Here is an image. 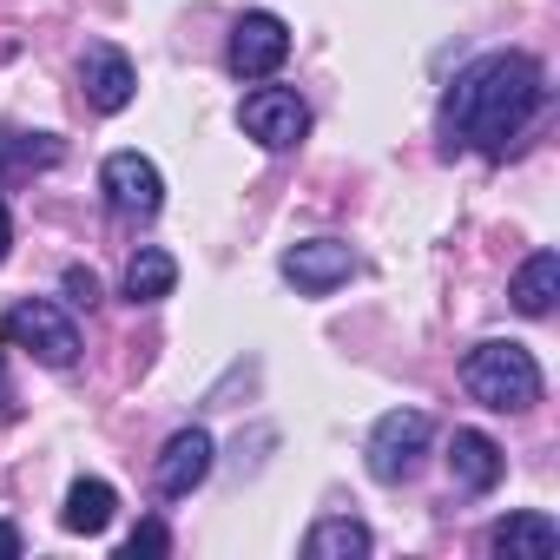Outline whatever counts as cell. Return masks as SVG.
I'll use <instances>...</instances> for the list:
<instances>
[{
    "instance_id": "obj_6",
    "label": "cell",
    "mask_w": 560,
    "mask_h": 560,
    "mask_svg": "<svg viewBox=\"0 0 560 560\" xmlns=\"http://www.w3.org/2000/svg\"><path fill=\"white\" fill-rule=\"evenodd\" d=\"M277 270H284V284H298V298H330L337 284L357 277V250L343 237H304L277 257Z\"/></svg>"
},
{
    "instance_id": "obj_13",
    "label": "cell",
    "mask_w": 560,
    "mask_h": 560,
    "mask_svg": "<svg viewBox=\"0 0 560 560\" xmlns=\"http://www.w3.org/2000/svg\"><path fill=\"white\" fill-rule=\"evenodd\" d=\"M113 514H119V494H113V481H100V475H80V481L67 488L60 527H67V534H106V527H113Z\"/></svg>"
},
{
    "instance_id": "obj_12",
    "label": "cell",
    "mask_w": 560,
    "mask_h": 560,
    "mask_svg": "<svg viewBox=\"0 0 560 560\" xmlns=\"http://www.w3.org/2000/svg\"><path fill=\"white\" fill-rule=\"evenodd\" d=\"M448 475H455V488L488 494V488H501L508 455H501L494 435H481V429H455V442H448Z\"/></svg>"
},
{
    "instance_id": "obj_10",
    "label": "cell",
    "mask_w": 560,
    "mask_h": 560,
    "mask_svg": "<svg viewBox=\"0 0 560 560\" xmlns=\"http://www.w3.org/2000/svg\"><path fill=\"white\" fill-rule=\"evenodd\" d=\"M80 86H86V106H93V113H126L132 93H139V73H132V60H126L119 47H86Z\"/></svg>"
},
{
    "instance_id": "obj_21",
    "label": "cell",
    "mask_w": 560,
    "mask_h": 560,
    "mask_svg": "<svg viewBox=\"0 0 560 560\" xmlns=\"http://www.w3.org/2000/svg\"><path fill=\"white\" fill-rule=\"evenodd\" d=\"M8 250H14V218H8V198H0V264H8Z\"/></svg>"
},
{
    "instance_id": "obj_19",
    "label": "cell",
    "mask_w": 560,
    "mask_h": 560,
    "mask_svg": "<svg viewBox=\"0 0 560 560\" xmlns=\"http://www.w3.org/2000/svg\"><path fill=\"white\" fill-rule=\"evenodd\" d=\"M67 298H73V304H86V311H93V304H100V277H93V270H80V264H73V270H67Z\"/></svg>"
},
{
    "instance_id": "obj_16",
    "label": "cell",
    "mask_w": 560,
    "mask_h": 560,
    "mask_svg": "<svg viewBox=\"0 0 560 560\" xmlns=\"http://www.w3.org/2000/svg\"><path fill=\"white\" fill-rule=\"evenodd\" d=\"M172 284H178V257L172 250H159V244L132 250V264H126V298L132 304H165Z\"/></svg>"
},
{
    "instance_id": "obj_20",
    "label": "cell",
    "mask_w": 560,
    "mask_h": 560,
    "mask_svg": "<svg viewBox=\"0 0 560 560\" xmlns=\"http://www.w3.org/2000/svg\"><path fill=\"white\" fill-rule=\"evenodd\" d=\"M21 553V527L14 521H0V560H14Z\"/></svg>"
},
{
    "instance_id": "obj_17",
    "label": "cell",
    "mask_w": 560,
    "mask_h": 560,
    "mask_svg": "<svg viewBox=\"0 0 560 560\" xmlns=\"http://www.w3.org/2000/svg\"><path fill=\"white\" fill-rule=\"evenodd\" d=\"M40 165H60L54 132H0V172H40Z\"/></svg>"
},
{
    "instance_id": "obj_11",
    "label": "cell",
    "mask_w": 560,
    "mask_h": 560,
    "mask_svg": "<svg viewBox=\"0 0 560 560\" xmlns=\"http://www.w3.org/2000/svg\"><path fill=\"white\" fill-rule=\"evenodd\" d=\"M488 547H494L501 560H553V553H560V521L540 514V508H514V514L494 521Z\"/></svg>"
},
{
    "instance_id": "obj_22",
    "label": "cell",
    "mask_w": 560,
    "mask_h": 560,
    "mask_svg": "<svg viewBox=\"0 0 560 560\" xmlns=\"http://www.w3.org/2000/svg\"><path fill=\"white\" fill-rule=\"evenodd\" d=\"M0 416H14V389H8V363H0Z\"/></svg>"
},
{
    "instance_id": "obj_14",
    "label": "cell",
    "mask_w": 560,
    "mask_h": 560,
    "mask_svg": "<svg viewBox=\"0 0 560 560\" xmlns=\"http://www.w3.org/2000/svg\"><path fill=\"white\" fill-rule=\"evenodd\" d=\"M553 298H560V257H553V250H534V257L514 270L508 304H514L521 317H547V311H553Z\"/></svg>"
},
{
    "instance_id": "obj_2",
    "label": "cell",
    "mask_w": 560,
    "mask_h": 560,
    "mask_svg": "<svg viewBox=\"0 0 560 560\" xmlns=\"http://www.w3.org/2000/svg\"><path fill=\"white\" fill-rule=\"evenodd\" d=\"M462 389L481 409H494V416H521V409L540 402V363H534L527 343H501L494 337V343H475L462 357Z\"/></svg>"
},
{
    "instance_id": "obj_4",
    "label": "cell",
    "mask_w": 560,
    "mask_h": 560,
    "mask_svg": "<svg viewBox=\"0 0 560 560\" xmlns=\"http://www.w3.org/2000/svg\"><path fill=\"white\" fill-rule=\"evenodd\" d=\"M429 442H435V422L422 416V409H389L376 429H370V475L383 481V488H396V481H409L416 468H422V455H429Z\"/></svg>"
},
{
    "instance_id": "obj_7",
    "label": "cell",
    "mask_w": 560,
    "mask_h": 560,
    "mask_svg": "<svg viewBox=\"0 0 560 560\" xmlns=\"http://www.w3.org/2000/svg\"><path fill=\"white\" fill-rule=\"evenodd\" d=\"M291 60V27L277 21V14H237V27H231V47H224V67L237 73V80H270L277 67Z\"/></svg>"
},
{
    "instance_id": "obj_1",
    "label": "cell",
    "mask_w": 560,
    "mask_h": 560,
    "mask_svg": "<svg viewBox=\"0 0 560 560\" xmlns=\"http://www.w3.org/2000/svg\"><path fill=\"white\" fill-rule=\"evenodd\" d=\"M547 106V67L534 54H481L475 67L455 73L442 100V132L448 152L475 145L481 159H508V145L527 132V119Z\"/></svg>"
},
{
    "instance_id": "obj_3",
    "label": "cell",
    "mask_w": 560,
    "mask_h": 560,
    "mask_svg": "<svg viewBox=\"0 0 560 560\" xmlns=\"http://www.w3.org/2000/svg\"><path fill=\"white\" fill-rule=\"evenodd\" d=\"M0 337H8L14 350H27L34 363H47V370H73L80 363V330L47 298H21L8 317H0Z\"/></svg>"
},
{
    "instance_id": "obj_5",
    "label": "cell",
    "mask_w": 560,
    "mask_h": 560,
    "mask_svg": "<svg viewBox=\"0 0 560 560\" xmlns=\"http://www.w3.org/2000/svg\"><path fill=\"white\" fill-rule=\"evenodd\" d=\"M237 126H244L264 152H291V145H304V132H311V106H304L291 86H257V93H244Z\"/></svg>"
},
{
    "instance_id": "obj_15",
    "label": "cell",
    "mask_w": 560,
    "mask_h": 560,
    "mask_svg": "<svg viewBox=\"0 0 560 560\" xmlns=\"http://www.w3.org/2000/svg\"><path fill=\"white\" fill-rule=\"evenodd\" d=\"M376 540H370V527L357 521V514H324L311 534H304V553L311 560H363Z\"/></svg>"
},
{
    "instance_id": "obj_8",
    "label": "cell",
    "mask_w": 560,
    "mask_h": 560,
    "mask_svg": "<svg viewBox=\"0 0 560 560\" xmlns=\"http://www.w3.org/2000/svg\"><path fill=\"white\" fill-rule=\"evenodd\" d=\"M100 191H106V205L119 218H152L165 205V178H159V165L145 152H113L100 165Z\"/></svg>"
},
{
    "instance_id": "obj_18",
    "label": "cell",
    "mask_w": 560,
    "mask_h": 560,
    "mask_svg": "<svg viewBox=\"0 0 560 560\" xmlns=\"http://www.w3.org/2000/svg\"><path fill=\"white\" fill-rule=\"evenodd\" d=\"M126 560H139V553H172V534L159 527V521H139L132 534H126V547H119Z\"/></svg>"
},
{
    "instance_id": "obj_9",
    "label": "cell",
    "mask_w": 560,
    "mask_h": 560,
    "mask_svg": "<svg viewBox=\"0 0 560 560\" xmlns=\"http://www.w3.org/2000/svg\"><path fill=\"white\" fill-rule=\"evenodd\" d=\"M211 462H218V442L191 422V429H178V435L159 448L152 481H159V494H165V501H185L191 488H205V481H211Z\"/></svg>"
}]
</instances>
